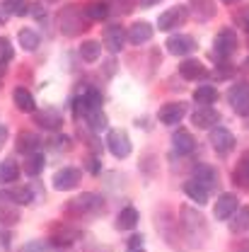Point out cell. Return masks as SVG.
I'll return each mask as SVG.
<instances>
[{"label":"cell","instance_id":"obj_35","mask_svg":"<svg viewBox=\"0 0 249 252\" xmlns=\"http://www.w3.org/2000/svg\"><path fill=\"white\" fill-rule=\"evenodd\" d=\"M189 7L196 12V17L198 20H211V17H216V0H191L189 2Z\"/></svg>","mask_w":249,"mask_h":252},{"label":"cell","instance_id":"obj_19","mask_svg":"<svg viewBox=\"0 0 249 252\" xmlns=\"http://www.w3.org/2000/svg\"><path fill=\"white\" fill-rule=\"evenodd\" d=\"M179 75L184 80H189V83H196V80H203L208 75V68L198 59H184V61L179 63Z\"/></svg>","mask_w":249,"mask_h":252},{"label":"cell","instance_id":"obj_13","mask_svg":"<svg viewBox=\"0 0 249 252\" xmlns=\"http://www.w3.org/2000/svg\"><path fill=\"white\" fill-rule=\"evenodd\" d=\"M191 180H196L201 187H206L208 191H216V189L220 187V172L213 167V165H206V162H201V165L194 167Z\"/></svg>","mask_w":249,"mask_h":252},{"label":"cell","instance_id":"obj_15","mask_svg":"<svg viewBox=\"0 0 249 252\" xmlns=\"http://www.w3.org/2000/svg\"><path fill=\"white\" fill-rule=\"evenodd\" d=\"M184 117H187V104L184 102H167L157 112L160 124H165V126H177Z\"/></svg>","mask_w":249,"mask_h":252},{"label":"cell","instance_id":"obj_43","mask_svg":"<svg viewBox=\"0 0 249 252\" xmlns=\"http://www.w3.org/2000/svg\"><path fill=\"white\" fill-rule=\"evenodd\" d=\"M85 170L90 175H99L102 172V158L97 156V153H90V156L85 158Z\"/></svg>","mask_w":249,"mask_h":252},{"label":"cell","instance_id":"obj_34","mask_svg":"<svg viewBox=\"0 0 249 252\" xmlns=\"http://www.w3.org/2000/svg\"><path fill=\"white\" fill-rule=\"evenodd\" d=\"M85 12H87V17H90L92 22H104V20L111 15V10H109V5H107L104 0H92V2H87V5H85Z\"/></svg>","mask_w":249,"mask_h":252},{"label":"cell","instance_id":"obj_37","mask_svg":"<svg viewBox=\"0 0 249 252\" xmlns=\"http://www.w3.org/2000/svg\"><path fill=\"white\" fill-rule=\"evenodd\" d=\"M17 41H20V46H22L25 51H36V49H39L41 36H39V32L36 30L25 27V30H20V34H17Z\"/></svg>","mask_w":249,"mask_h":252},{"label":"cell","instance_id":"obj_57","mask_svg":"<svg viewBox=\"0 0 249 252\" xmlns=\"http://www.w3.org/2000/svg\"><path fill=\"white\" fill-rule=\"evenodd\" d=\"M245 68H249V59H247V61H245Z\"/></svg>","mask_w":249,"mask_h":252},{"label":"cell","instance_id":"obj_9","mask_svg":"<svg viewBox=\"0 0 249 252\" xmlns=\"http://www.w3.org/2000/svg\"><path fill=\"white\" fill-rule=\"evenodd\" d=\"M227 102L237 117H249V83L240 80L227 90Z\"/></svg>","mask_w":249,"mask_h":252},{"label":"cell","instance_id":"obj_53","mask_svg":"<svg viewBox=\"0 0 249 252\" xmlns=\"http://www.w3.org/2000/svg\"><path fill=\"white\" fill-rule=\"evenodd\" d=\"M2 75H5V65H0V85H2Z\"/></svg>","mask_w":249,"mask_h":252},{"label":"cell","instance_id":"obj_31","mask_svg":"<svg viewBox=\"0 0 249 252\" xmlns=\"http://www.w3.org/2000/svg\"><path fill=\"white\" fill-rule=\"evenodd\" d=\"M78 54H80V59L85 63H97L102 59V44L94 41V39H85V41L80 44Z\"/></svg>","mask_w":249,"mask_h":252},{"label":"cell","instance_id":"obj_25","mask_svg":"<svg viewBox=\"0 0 249 252\" xmlns=\"http://www.w3.org/2000/svg\"><path fill=\"white\" fill-rule=\"evenodd\" d=\"M232 182L240 189H249V151H245L237 160V167L232 172Z\"/></svg>","mask_w":249,"mask_h":252},{"label":"cell","instance_id":"obj_40","mask_svg":"<svg viewBox=\"0 0 249 252\" xmlns=\"http://www.w3.org/2000/svg\"><path fill=\"white\" fill-rule=\"evenodd\" d=\"M83 97H85V102H87L90 109H102V104H104V97H102V93L97 88H87L83 93Z\"/></svg>","mask_w":249,"mask_h":252},{"label":"cell","instance_id":"obj_12","mask_svg":"<svg viewBox=\"0 0 249 252\" xmlns=\"http://www.w3.org/2000/svg\"><path fill=\"white\" fill-rule=\"evenodd\" d=\"M165 49H167L172 56H184V59H187V56H191V54L198 49V44H196V39H194L191 34H169Z\"/></svg>","mask_w":249,"mask_h":252},{"label":"cell","instance_id":"obj_11","mask_svg":"<svg viewBox=\"0 0 249 252\" xmlns=\"http://www.w3.org/2000/svg\"><path fill=\"white\" fill-rule=\"evenodd\" d=\"M237 209H240V196L235 191H222L213 204V216L218 220H230Z\"/></svg>","mask_w":249,"mask_h":252},{"label":"cell","instance_id":"obj_32","mask_svg":"<svg viewBox=\"0 0 249 252\" xmlns=\"http://www.w3.org/2000/svg\"><path fill=\"white\" fill-rule=\"evenodd\" d=\"M249 230V206H240L235 211V216L230 219V233L235 235H242Z\"/></svg>","mask_w":249,"mask_h":252},{"label":"cell","instance_id":"obj_2","mask_svg":"<svg viewBox=\"0 0 249 252\" xmlns=\"http://www.w3.org/2000/svg\"><path fill=\"white\" fill-rule=\"evenodd\" d=\"M90 17H87V12H85V7H80V5H75V2H70V5H65L61 12H58V32H61L63 36H80L83 32L90 30Z\"/></svg>","mask_w":249,"mask_h":252},{"label":"cell","instance_id":"obj_39","mask_svg":"<svg viewBox=\"0 0 249 252\" xmlns=\"http://www.w3.org/2000/svg\"><path fill=\"white\" fill-rule=\"evenodd\" d=\"M15 59V49H12V41L7 36H0V65H7V63Z\"/></svg>","mask_w":249,"mask_h":252},{"label":"cell","instance_id":"obj_5","mask_svg":"<svg viewBox=\"0 0 249 252\" xmlns=\"http://www.w3.org/2000/svg\"><path fill=\"white\" fill-rule=\"evenodd\" d=\"M191 15L189 5H172L167 10H162V15L157 17V30L160 32H174L179 27H184Z\"/></svg>","mask_w":249,"mask_h":252},{"label":"cell","instance_id":"obj_28","mask_svg":"<svg viewBox=\"0 0 249 252\" xmlns=\"http://www.w3.org/2000/svg\"><path fill=\"white\" fill-rule=\"evenodd\" d=\"M85 124L92 133H102V131L109 128V117L104 114V109H90L85 114Z\"/></svg>","mask_w":249,"mask_h":252},{"label":"cell","instance_id":"obj_46","mask_svg":"<svg viewBox=\"0 0 249 252\" xmlns=\"http://www.w3.org/2000/svg\"><path fill=\"white\" fill-rule=\"evenodd\" d=\"M143 243H145V235H143V233H136V235H131V238H128V250L143 248Z\"/></svg>","mask_w":249,"mask_h":252},{"label":"cell","instance_id":"obj_17","mask_svg":"<svg viewBox=\"0 0 249 252\" xmlns=\"http://www.w3.org/2000/svg\"><path fill=\"white\" fill-rule=\"evenodd\" d=\"M191 124L196 128H203V131H211L220 124V112L213 107H198L194 114H191Z\"/></svg>","mask_w":249,"mask_h":252},{"label":"cell","instance_id":"obj_21","mask_svg":"<svg viewBox=\"0 0 249 252\" xmlns=\"http://www.w3.org/2000/svg\"><path fill=\"white\" fill-rule=\"evenodd\" d=\"M172 148H174V153H179V156H191V153L196 151V138H194V133H189L187 128L174 131V133H172Z\"/></svg>","mask_w":249,"mask_h":252},{"label":"cell","instance_id":"obj_26","mask_svg":"<svg viewBox=\"0 0 249 252\" xmlns=\"http://www.w3.org/2000/svg\"><path fill=\"white\" fill-rule=\"evenodd\" d=\"M138 223H140V214H138L136 206H124L116 216V228L119 230H133Z\"/></svg>","mask_w":249,"mask_h":252},{"label":"cell","instance_id":"obj_54","mask_svg":"<svg viewBox=\"0 0 249 252\" xmlns=\"http://www.w3.org/2000/svg\"><path fill=\"white\" fill-rule=\"evenodd\" d=\"M2 10V7H0ZM0 22H7V17H5V12H0Z\"/></svg>","mask_w":249,"mask_h":252},{"label":"cell","instance_id":"obj_3","mask_svg":"<svg viewBox=\"0 0 249 252\" xmlns=\"http://www.w3.org/2000/svg\"><path fill=\"white\" fill-rule=\"evenodd\" d=\"M179 219H182L179 225H182L184 235L189 238V243L203 245V243L208 240V223H206V216H203L198 209H194V206H182Z\"/></svg>","mask_w":249,"mask_h":252},{"label":"cell","instance_id":"obj_4","mask_svg":"<svg viewBox=\"0 0 249 252\" xmlns=\"http://www.w3.org/2000/svg\"><path fill=\"white\" fill-rule=\"evenodd\" d=\"M237 49H240V39H237L235 30L222 27V30L216 34V39H213V54H211V59L222 63V61H227Z\"/></svg>","mask_w":249,"mask_h":252},{"label":"cell","instance_id":"obj_41","mask_svg":"<svg viewBox=\"0 0 249 252\" xmlns=\"http://www.w3.org/2000/svg\"><path fill=\"white\" fill-rule=\"evenodd\" d=\"M49 146H54V151H58V153H61V151H65V153H68V151L73 148V141H70V136L56 133V136L49 141Z\"/></svg>","mask_w":249,"mask_h":252},{"label":"cell","instance_id":"obj_23","mask_svg":"<svg viewBox=\"0 0 249 252\" xmlns=\"http://www.w3.org/2000/svg\"><path fill=\"white\" fill-rule=\"evenodd\" d=\"M182 189H184V194H187L194 204H198V209H201V206H206V204H208V199H211V191H208L206 187H201L196 180H187V182L182 185Z\"/></svg>","mask_w":249,"mask_h":252},{"label":"cell","instance_id":"obj_7","mask_svg":"<svg viewBox=\"0 0 249 252\" xmlns=\"http://www.w3.org/2000/svg\"><path fill=\"white\" fill-rule=\"evenodd\" d=\"M208 143L213 146V151H216L220 158H225V156H230V153L235 151L237 138H235V133H232L230 128L216 126V128H211V133H208Z\"/></svg>","mask_w":249,"mask_h":252},{"label":"cell","instance_id":"obj_10","mask_svg":"<svg viewBox=\"0 0 249 252\" xmlns=\"http://www.w3.org/2000/svg\"><path fill=\"white\" fill-rule=\"evenodd\" d=\"M80 182H83V170L80 167H61L51 177V185L58 191H70V189L78 187Z\"/></svg>","mask_w":249,"mask_h":252},{"label":"cell","instance_id":"obj_8","mask_svg":"<svg viewBox=\"0 0 249 252\" xmlns=\"http://www.w3.org/2000/svg\"><path fill=\"white\" fill-rule=\"evenodd\" d=\"M107 148L116 160H126L133 151V143H131V138H128V133L124 128H111L107 133Z\"/></svg>","mask_w":249,"mask_h":252},{"label":"cell","instance_id":"obj_27","mask_svg":"<svg viewBox=\"0 0 249 252\" xmlns=\"http://www.w3.org/2000/svg\"><path fill=\"white\" fill-rule=\"evenodd\" d=\"M0 7H2L5 17H25V15H29L31 2L29 0H2Z\"/></svg>","mask_w":249,"mask_h":252},{"label":"cell","instance_id":"obj_24","mask_svg":"<svg viewBox=\"0 0 249 252\" xmlns=\"http://www.w3.org/2000/svg\"><path fill=\"white\" fill-rule=\"evenodd\" d=\"M39 146H41V138H39L36 133H31V131H20L17 138H15V148H17V153H25V156H29V153H34V151H39Z\"/></svg>","mask_w":249,"mask_h":252},{"label":"cell","instance_id":"obj_47","mask_svg":"<svg viewBox=\"0 0 249 252\" xmlns=\"http://www.w3.org/2000/svg\"><path fill=\"white\" fill-rule=\"evenodd\" d=\"M235 22L242 27V30H247L249 32V10H242V12H237L235 15Z\"/></svg>","mask_w":249,"mask_h":252},{"label":"cell","instance_id":"obj_50","mask_svg":"<svg viewBox=\"0 0 249 252\" xmlns=\"http://www.w3.org/2000/svg\"><path fill=\"white\" fill-rule=\"evenodd\" d=\"M10 240H12V235L0 230V245H2V248H10Z\"/></svg>","mask_w":249,"mask_h":252},{"label":"cell","instance_id":"obj_33","mask_svg":"<svg viewBox=\"0 0 249 252\" xmlns=\"http://www.w3.org/2000/svg\"><path fill=\"white\" fill-rule=\"evenodd\" d=\"M20 180V165L15 162V160H2L0 162V187L2 185H12V182H17Z\"/></svg>","mask_w":249,"mask_h":252},{"label":"cell","instance_id":"obj_18","mask_svg":"<svg viewBox=\"0 0 249 252\" xmlns=\"http://www.w3.org/2000/svg\"><path fill=\"white\" fill-rule=\"evenodd\" d=\"M0 201L5 204H15V206H27L34 201V194H31V187H7L0 189Z\"/></svg>","mask_w":249,"mask_h":252},{"label":"cell","instance_id":"obj_29","mask_svg":"<svg viewBox=\"0 0 249 252\" xmlns=\"http://www.w3.org/2000/svg\"><path fill=\"white\" fill-rule=\"evenodd\" d=\"M194 102H196L198 107H213V104L218 102L216 85H198V88L194 90Z\"/></svg>","mask_w":249,"mask_h":252},{"label":"cell","instance_id":"obj_45","mask_svg":"<svg viewBox=\"0 0 249 252\" xmlns=\"http://www.w3.org/2000/svg\"><path fill=\"white\" fill-rule=\"evenodd\" d=\"M29 15L34 17V20H46V10H44V5L41 2H31V10H29Z\"/></svg>","mask_w":249,"mask_h":252},{"label":"cell","instance_id":"obj_6","mask_svg":"<svg viewBox=\"0 0 249 252\" xmlns=\"http://www.w3.org/2000/svg\"><path fill=\"white\" fill-rule=\"evenodd\" d=\"M80 238H83V230L75 228V225H70V223H54L51 225V233H49V243L56 245V248H70Z\"/></svg>","mask_w":249,"mask_h":252},{"label":"cell","instance_id":"obj_22","mask_svg":"<svg viewBox=\"0 0 249 252\" xmlns=\"http://www.w3.org/2000/svg\"><path fill=\"white\" fill-rule=\"evenodd\" d=\"M12 102H15V107H17L20 112H25V114H34V112H36V99H34V94H31L27 88H22V85H17V88L12 90Z\"/></svg>","mask_w":249,"mask_h":252},{"label":"cell","instance_id":"obj_20","mask_svg":"<svg viewBox=\"0 0 249 252\" xmlns=\"http://www.w3.org/2000/svg\"><path fill=\"white\" fill-rule=\"evenodd\" d=\"M153 25L150 22H145V20H138V22H133L131 27H128V41L133 44V46H143V44H148L150 39H153Z\"/></svg>","mask_w":249,"mask_h":252},{"label":"cell","instance_id":"obj_42","mask_svg":"<svg viewBox=\"0 0 249 252\" xmlns=\"http://www.w3.org/2000/svg\"><path fill=\"white\" fill-rule=\"evenodd\" d=\"M20 252H51V243L46 240H29V243H25V248Z\"/></svg>","mask_w":249,"mask_h":252},{"label":"cell","instance_id":"obj_55","mask_svg":"<svg viewBox=\"0 0 249 252\" xmlns=\"http://www.w3.org/2000/svg\"><path fill=\"white\" fill-rule=\"evenodd\" d=\"M220 2H225V5H232V2H237V0H220Z\"/></svg>","mask_w":249,"mask_h":252},{"label":"cell","instance_id":"obj_16","mask_svg":"<svg viewBox=\"0 0 249 252\" xmlns=\"http://www.w3.org/2000/svg\"><path fill=\"white\" fill-rule=\"evenodd\" d=\"M31 119H34V124L41 126L44 131H54V133H58L63 128V114L58 109H39V112H34L31 114Z\"/></svg>","mask_w":249,"mask_h":252},{"label":"cell","instance_id":"obj_1","mask_svg":"<svg viewBox=\"0 0 249 252\" xmlns=\"http://www.w3.org/2000/svg\"><path fill=\"white\" fill-rule=\"evenodd\" d=\"M104 196L97 194V191H83L78 196H73L70 201H65L63 206V214L70 216V219H87V216H99L107 211L104 206Z\"/></svg>","mask_w":249,"mask_h":252},{"label":"cell","instance_id":"obj_44","mask_svg":"<svg viewBox=\"0 0 249 252\" xmlns=\"http://www.w3.org/2000/svg\"><path fill=\"white\" fill-rule=\"evenodd\" d=\"M232 73H235V70H232V65H230L227 61H222V63H218V65H216V78H218V80H222V78H230Z\"/></svg>","mask_w":249,"mask_h":252},{"label":"cell","instance_id":"obj_30","mask_svg":"<svg viewBox=\"0 0 249 252\" xmlns=\"http://www.w3.org/2000/svg\"><path fill=\"white\" fill-rule=\"evenodd\" d=\"M44 167H46V156L41 151H34L29 156H25V172L29 177H39L44 172Z\"/></svg>","mask_w":249,"mask_h":252},{"label":"cell","instance_id":"obj_52","mask_svg":"<svg viewBox=\"0 0 249 252\" xmlns=\"http://www.w3.org/2000/svg\"><path fill=\"white\" fill-rule=\"evenodd\" d=\"M160 0H140V5H157Z\"/></svg>","mask_w":249,"mask_h":252},{"label":"cell","instance_id":"obj_51","mask_svg":"<svg viewBox=\"0 0 249 252\" xmlns=\"http://www.w3.org/2000/svg\"><path fill=\"white\" fill-rule=\"evenodd\" d=\"M235 252H249V240H242V243L235 248Z\"/></svg>","mask_w":249,"mask_h":252},{"label":"cell","instance_id":"obj_36","mask_svg":"<svg viewBox=\"0 0 249 252\" xmlns=\"http://www.w3.org/2000/svg\"><path fill=\"white\" fill-rule=\"evenodd\" d=\"M20 223V209L15 204H5L0 201V225L2 228H12Z\"/></svg>","mask_w":249,"mask_h":252},{"label":"cell","instance_id":"obj_49","mask_svg":"<svg viewBox=\"0 0 249 252\" xmlns=\"http://www.w3.org/2000/svg\"><path fill=\"white\" fill-rule=\"evenodd\" d=\"M7 138H10V128L5 124H0V151H2V146L7 143Z\"/></svg>","mask_w":249,"mask_h":252},{"label":"cell","instance_id":"obj_38","mask_svg":"<svg viewBox=\"0 0 249 252\" xmlns=\"http://www.w3.org/2000/svg\"><path fill=\"white\" fill-rule=\"evenodd\" d=\"M104 2L109 5V10L114 15H131L140 5V0H104Z\"/></svg>","mask_w":249,"mask_h":252},{"label":"cell","instance_id":"obj_14","mask_svg":"<svg viewBox=\"0 0 249 252\" xmlns=\"http://www.w3.org/2000/svg\"><path fill=\"white\" fill-rule=\"evenodd\" d=\"M102 41H104V49H109L111 54H119V51H124L126 41H128V30H124L121 25H109L104 30Z\"/></svg>","mask_w":249,"mask_h":252},{"label":"cell","instance_id":"obj_48","mask_svg":"<svg viewBox=\"0 0 249 252\" xmlns=\"http://www.w3.org/2000/svg\"><path fill=\"white\" fill-rule=\"evenodd\" d=\"M114 73H116V61H114V59L104 61V75H107V78H111Z\"/></svg>","mask_w":249,"mask_h":252},{"label":"cell","instance_id":"obj_56","mask_svg":"<svg viewBox=\"0 0 249 252\" xmlns=\"http://www.w3.org/2000/svg\"><path fill=\"white\" fill-rule=\"evenodd\" d=\"M128 252H145L143 248H136V250H128Z\"/></svg>","mask_w":249,"mask_h":252}]
</instances>
